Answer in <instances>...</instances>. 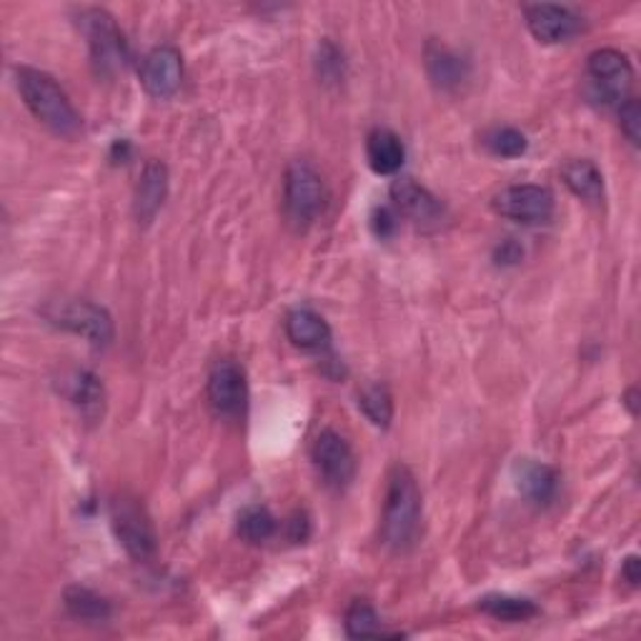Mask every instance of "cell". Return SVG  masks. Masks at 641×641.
<instances>
[{
  "label": "cell",
  "mask_w": 641,
  "mask_h": 641,
  "mask_svg": "<svg viewBox=\"0 0 641 641\" xmlns=\"http://www.w3.org/2000/svg\"><path fill=\"white\" fill-rule=\"evenodd\" d=\"M421 489L409 467L397 463L389 473L387 501H383L381 539L389 549L409 551L421 534Z\"/></svg>",
  "instance_id": "6da1fadb"
},
{
  "label": "cell",
  "mask_w": 641,
  "mask_h": 641,
  "mask_svg": "<svg viewBox=\"0 0 641 641\" xmlns=\"http://www.w3.org/2000/svg\"><path fill=\"white\" fill-rule=\"evenodd\" d=\"M16 86L18 93L23 98V103L28 106V111H31L48 131L63 138H73L81 133L83 128L81 113L76 111L71 98H68L63 88L56 83L53 76L38 71V68L31 66H18Z\"/></svg>",
  "instance_id": "7a4b0ae2"
},
{
  "label": "cell",
  "mask_w": 641,
  "mask_h": 641,
  "mask_svg": "<svg viewBox=\"0 0 641 641\" xmlns=\"http://www.w3.org/2000/svg\"><path fill=\"white\" fill-rule=\"evenodd\" d=\"M329 206V189L323 183L321 173L306 161H293L286 169L283 181V209L296 229H309L313 221H319Z\"/></svg>",
  "instance_id": "3957f363"
},
{
  "label": "cell",
  "mask_w": 641,
  "mask_h": 641,
  "mask_svg": "<svg viewBox=\"0 0 641 641\" xmlns=\"http://www.w3.org/2000/svg\"><path fill=\"white\" fill-rule=\"evenodd\" d=\"M78 28L86 36L88 48H91L98 73L116 76L126 71L128 61H131V51H128L126 36L111 13L103 11V8H86L78 16Z\"/></svg>",
  "instance_id": "277c9868"
},
{
  "label": "cell",
  "mask_w": 641,
  "mask_h": 641,
  "mask_svg": "<svg viewBox=\"0 0 641 641\" xmlns=\"http://www.w3.org/2000/svg\"><path fill=\"white\" fill-rule=\"evenodd\" d=\"M111 524L116 539L121 541L128 557H133L136 561H146L156 554V529L141 501L126 494L116 497L111 504Z\"/></svg>",
  "instance_id": "5b68a950"
},
{
  "label": "cell",
  "mask_w": 641,
  "mask_h": 641,
  "mask_svg": "<svg viewBox=\"0 0 641 641\" xmlns=\"http://www.w3.org/2000/svg\"><path fill=\"white\" fill-rule=\"evenodd\" d=\"M46 316H48V321L56 323V327L76 333V337L86 339L96 349L111 347L113 333H116L113 319H111V313L103 309V306H98L93 301L76 299V301L58 303L56 309L46 311Z\"/></svg>",
  "instance_id": "8992f818"
},
{
  "label": "cell",
  "mask_w": 641,
  "mask_h": 641,
  "mask_svg": "<svg viewBox=\"0 0 641 641\" xmlns=\"http://www.w3.org/2000/svg\"><path fill=\"white\" fill-rule=\"evenodd\" d=\"M491 206H494V211L499 216H504L509 221L524 226H541L554 219L557 199L547 186L517 183L507 186L504 191H499Z\"/></svg>",
  "instance_id": "52a82bcc"
},
{
  "label": "cell",
  "mask_w": 641,
  "mask_h": 641,
  "mask_svg": "<svg viewBox=\"0 0 641 641\" xmlns=\"http://www.w3.org/2000/svg\"><path fill=\"white\" fill-rule=\"evenodd\" d=\"M587 73L594 96L607 106H617L629 98V88L634 83V68L629 58L617 48H599L589 56Z\"/></svg>",
  "instance_id": "ba28073f"
},
{
  "label": "cell",
  "mask_w": 641,
  "mask_h": 641,
  "mask_svg": "<svg viewBox=\"0 0 641 641\" xmlns=\"http://www.w3.org/2000/svg\"><path fill=\"white\" fill-rule=\"evenodd\" d=\"M209 401L216 417L239 419L249 403V381L241 363L233 359H221L213 363L209 373Z\"/></svg>",
  "instance_id": "9c48e42d"
},
{
  "label": "cell",
  "mask_w": 641,
  "mask_h": 641,
  "mask_svg": "<svg viewBox=\"0 0 641 641\" xmlns=\"http://www.w3.org/2000/svg\"><path fill=\"white\" fill-rule=\"evenodd\" d=\"M311 457L323 481L333 489H347L357 477V453L339 431L323 429L313 441Z\"/></svg>",
  "instance_id": "30bf717a"
},
{
  "label": "cell",
  "mask_w": 641,
  "mask_h": 641,
  "mask_svg": "<svg viewBox=\"0 0 641 641\" xmlns=\"http://www.w3.org/2000/svg\"><path fill=\"white\" fill-rule=\"evenodd\" d=\"M141 86L148 96L166 101L181 91L183 83V56L173 46H158L146 53L141 61Z\"/></svg>",
  "instance_id": "8fae6325"
},
{
  "label": "cell",
  "mask_w": 641,
  "mask_h": 641,
  "mask_svg": "<svg viewBox=\"0 0 641 641\" xmlns=\"http://www.w3.org/2000/svg\"><path fill=\"white\" fill-rule=\"evenodd\" d=\"M527 26L531 36L537 38L539 43L544 46H557L567 43L571 38L581 33V18L564 6L554 3H534L524 8Z\"/></svg>",
  "instance_id": "7c38bea8"
},
{
  "label": "cell",
  "mask_w": 641,
  "mask_h": 641,
  "mask_svg": "<svg viewBox=\"0 0 641 641\" xmlns=\"http://www.w3.org/2000/svg\"><path fill=\"white\" fill-rule=\"evenodd\" d=\"M391 203L393 209L417 226H437L443 219V203L427 186L413 179H399L391 183Z\"/></svg>",
  "instance_id": "4fadbf2b"
},
{
  "label": "cell",
  "mask_w": 641,
  "mask_h": 641,
  "mask_svg": "<svg viewBox=\"0 0 641 641\" xmlns=\"http://www.w3.org/2000/svg\"><path fill=\"white\" fill-rule=\"evenodd\" d=\"M427 73L439 91L451 93L469 81L471 63L453 48L431 41L427 46Z\"/></svg>",
  "instance_id": "5bb4252c"
},
{
  "label": "cell",
  "mask_w": 641,
  "mask_h": 641,
  "mask_svg": "<svg viewBox=\"0 0 641 641\" xmlns=\"http://www.w3.org/2000/svg\"><path fill=\"white\" fill-rule=\"evenodd\" d=\"M166 196H169V169L161 161H148L141 171V179H138L133 199L138 223H151L158 211L163 209Z\"/></svg>",
  "instance_id": "9a60e30c"
},
{
  "label": "cell",
  "mask_w": 641,
  "mask_h": 641,
  "mask_svg": "<svg viewBox=\"0 0 641 641\" xmlns=\"http://www.w3.org/2000/svg\"><path fill=\"white\" fill-rule=\"evenodd\" d=\"M286 337L303 351H321L331 343V327L321 313L311 309H293L286 316Z\"/></svg>",
  "instance_id": "2e32d148"
},
{
  "label": "cell",
  "mask_w": 641,
  "mask_h": 641,
  "mask_svg": "<svg viewBox=\"0 0 641 641\" xmlns=\"http://www.w3.org/2000/svg\"><path fill=\"white\" fill-rule=\"evenodd\" d=\"M367 158L373 173L393 176L407 161V146L391 128H373L367 138Z\"/></svg>",
  "instance_id": "e0dca14e"
},
{
  "label": "cell",
  "mask_w": 641,
  "mask_h": 641,
  "mask_svg": "<svg viewBox=\"0 0 641 641\" xmlns=\"http://www.w3.org/2000/svg\"><path fill=\"white\" fill-rule=\"evenodd\" d=\"M517 487L534 507H549L557 499L559 473L539 461H524L517 467Z\"/></svg>",
  "instance_id": "ac0fdd59"
},
{
  "label": "cell",
  "mask_w": 641,
  "mask_h": 641,
  "mask_svg": "<svg viewBox=\"0 0 641 641\" xmlns=\"http://www.w3.org/2000/svg\"><path fill=\"white\" fill-rule=\"evenodd\" d=\"M68 399L86 421H101L106 411V389L91 371H73L68 379Z\"/></svg>",
  "instance_id": "d6986e66"
},
{
  "label": "cell",
  "mask_w": 641,
  "mask_h": 641,
  "mask_svg": "<svg viewBox=\"0 0 641 641\" xmlns=\"http://www.w3.org/2000/svg\"><path fill=\"white\" fill-rule=\"evenodd\" d=\"M561 179H564L567 189L577 196V199L587 203L604 201V176L594 163L587 158H574L561 169Z\"/></svg>",
  "instance_id": "ffe728a7"
},
{
  "label": "cell",
  "mask_w": 641,
  "mask_h": 641,
  "mask_svg": "<svg viewBox=\"0 0 641 641\" xmlns=\"http://www.w3.org/2000/svg\"><path fill=\"white\" fill-rule=\"evenodd\" d=\"M63 604L68 614L81 621H106L113 614L111 601L86 587H68L63 591Z\"/></svg>",
  "instance_id": "44dd1931"
},
{
  "label": "cell",
  "mask_w": 641,
  "mask_h": 641,
  "mask_svg": "<svg viewBox=\"0 0 641 641\" xmlns=\"http://www.w3.org/2000/svg\"><path fill=\"white\" fill-rule=\"evenodd\" d=\"M479 609L501 621H527L539 614V607L534 601L509 594H489L479 601Z\"/></svg>",
  "instance_id": "7402d4cb"
},
{
  "label": "cell",
  "mask_w": 641,
  "mask_h": 641,
  "mask_svg": "<svg viewBox=\"0 0 641 641\" xmlns=\"http://www.w3.org/2000/svg\"><path fill=\"white\" fill-rule=\"evenodd\" d=\"M359 409L363 411V417L373 423V427H379V429L391 427L393 397L383 383H373V387H367L361 391Z\"/></svg>",
  "instance_id": "603a6c76"
},
{
  "label": "cell",
  "mask_w": 641,
  "mask_h": 641,
  "mask_svg": "<svg viewBox=\"0 0 641 641\" xmlns=\"http://www.w3.org/2000/svg\"><path fill=\"white\" fill-rule=\"evenodd\" d=\"M276 534V517L266 507H249L239 517V537L249 544H263Z\"/></svg>",
  "instance_id": "cb8c5ba5"
},
{
  "label": "cell",
  "mask_w": 641,
  "mask_h": 641,
  "mask_svg": "<svg viewBox=\"0 0 641 641\" xmlns=\"http://www.w3.org/2000/svg\"><path fill=\"white\" fill-rule=\"evenodd\" d=\"M347 634L351 639H379V637H389L387 631L381 629V619L377 614V609L367 601H357L351 604L347 611Z\"/></svg>",
  "instance_id": "d4e9b609"
},
{
  "label": "cell",
  "mask_w": 641,
  "mask_h": 641,
  "mask_svg": "<svg viewBox=\"0 0 641 641\" xmlns=\"http://www.w3.org/2000/svg\"><path fill=\"white\" fill-rule=\"evenodd\" d=\"M316 73L323 86H341L347 81V58L333 41H321L316 53Z\"/></svg>",
  "instance_id": "484cf974"
},
{
  "label": "cell",
  "mask_w": 641,
  "mask_h": 641,
  "mask_svg": "<svg viewBox=\"0 0 641 641\" xmlns=\"http://www.w3.org/2000/svg\"><path fill=\"white\" fill-rule=\"evenodd\" d=\"M484 143L489 151L499 158H519V156H524L529 148L527 136L521 133L519 128H511V126L491 128L484 138Z\"/></svg>",
  "instance_id": "4316f807"
},
{
  "label": "cell",
  "mask_w": 641,
  "mask_h": 641,
  "mask_svg": "<svg viewBox=\"0 0 641 641\" xmlns=\"http://www.w3.org/2000/svg\"><path fill=\"white\" fill-rule=\"evenodd\" d=\"M619 123H621V131L629 138L631 146H639L641 143V103L637 98H627V101L619 103Z\"/></svg>",
  "instance_id": "83f0119b"
},
{
  "label": "cell",
  "mask_w": 641,
  "mask_h": 641,
  "mask_svg": "<svg viewBox=\"0 0 641 641\" xmlns=\"http://www.w3.org/2000/svg\"><path fill=\"white\" fill-rule=\"evenodd\" d=\"M371 226H373V233H377L379 239H389V236H393V231H397V213L387 209V206H381V209L373 211Z\"/></svg>",
  "instance_id": "f1b7e54d"
},
{
  "label": "cell",
  "mask_w": 641,
  "mask_h": 641,
  "mask_svg": "<svg viewBox=\"0 0 641 641\" xmlns=\"http://www.w3.org/2000/svg\"><path fill=\"white\" fill-rule=\"evenodd\" d=\"M309 537H311V521L303 514V511H299V514H293L289 521V539L306 541Z\"/></svg>",
  "instance_id": "f546056e"
},
{
  "label": "cell",
  "mask_w": 641,
  "mask_h": 641,
  "mask_svg": "<svg viewBox=\"0 0 641 641\" xmlns=\"http://www.w3.org/2000/svg\"><path fill=\"white\" fill-rule=\"evenodd\" d=\"M621 577H624L631 587H639V581H641V561L639 557H627L624 561V567H621Z\"/></svg>",
  "instance_id": "4dcf8cb0"
},
{
  "label": "cell",
  "mask_w": 641,
  "mask_h": 641,
  "mask_svg": "<svg viewBox=\"0 0 641 641\" xmlns=\"http://www.w3.org/2000/svg\"><path fill=\"white\" fill-rule=\"evenodd\" d=\"M521 256H524V251H521L514 241L501 243L499 249H497L499 263H517V261H521Z\"/></svg>",
  "instance_id": "1f68e13d"
}]
</instances>
